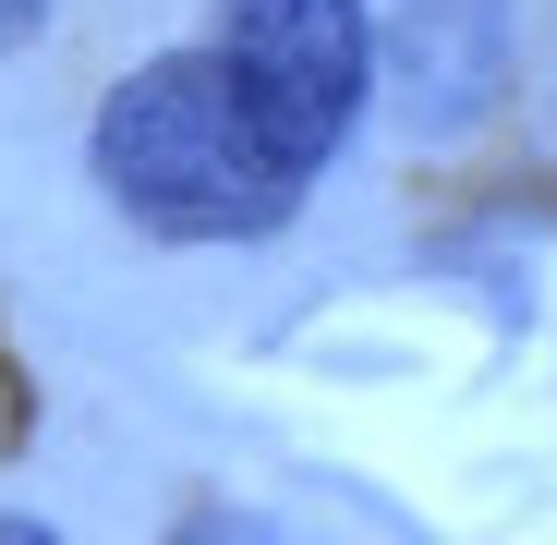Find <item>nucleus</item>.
Masks as SVG:
<instances>
[{
    "mask_svg": "<svg viewBox=\"0 0 557 545\" xmlns=\"http://www.w3.org/2000/svg\"><path fill=\"white\" fill-rule=\"evenodd\" d=\"M219 61L278 134V158L315 182L376 98V13L363 0H219Z\"/></svg>",
    "mask_w": 557,
    "mask_h": 545,
    "instance_id": "nucleus-2",
    "label": "nucleus"
},
{
    "mask_svg": "<svg viewBox=\"0 0 557 545\" xmlns=\"http://www.w3.org/2000/svg\"><path fill=\"white\" fill-rule=\"evenodd\" d=\"M0 545H61L49 521H25V509H0Z\"/></svg>",
    "mask_w": 557,
    "mask_h": 545,
    "instance_id": "nucleus-5",
    "label": "nucleus"
},
{
    "mask_svg": "<svg viewBox=\"0 0 557 545\" xmlns=\"http://www.w3.org/2000/svg\"><path fill=\"white\" fill-rule=\"evenodd\" d=\"M170 545H267V533H255V521H182Z\"/></svg>",
    "mask_w": 557,
    "mask_h": 545,
    "instance_id": "nucleus-4",
    "label": "nucleus"
},
{
    "mask_svg": "<svg viewBox=\"0 0 557 545\" xmlns=\"http://www.w3.org/2000/svg\"><path fill=\"white\" fill-rule=\"evenodd\" d=\"M98 195L158 243H267L304 207V170L278 158L219 49H170L98 98Z\"/></svg>",
    "mask_w": 557,
    "mask_h": 545,
    "instance_id": "nucleus-1",
    "label": "nucleus"
},
{
    "mask_svg": "<svg viewBox=\"0 0 557 545\" xmlns=\"http://www.w3.org/2000/svg\"><path fill=\"white\" fill-rule=\"evenodd\" d=\"M25 37H49V0H0V49H25Z\"/></svg>",
    "mask_w": 557,
    "mask_h": 545,
    "instance_id": "nucleus-3",
    "label": "nucleus"
}]
</instances>
